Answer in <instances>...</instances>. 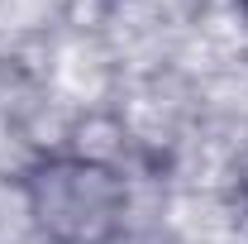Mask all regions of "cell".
I'll use <instances>...</instances> for the list:
<instances>
[{"mask_svg": "<svg viewBox=\"0 0 248 244\" xmlns=\"http://www.w3.org/2000/svg\"><path fill=\"white\" fill-rule=\"evenodd\" d=\"M29 211L58 244H100L124 215L120 182L86 158H58L29 177Z\"/></svg>", "mask_w": 248, "mask_h": 244, "instance_id": "obj_1", "label": "cell"}, {"mask_svg": "<svg viewBox=\"0 0 248 244\" xmlns=\"http://www.w3.org/2000/svg\"><path fill=\"white\" fill-rule=\"evenodd\" d=\"M244 5H248V0H244Z\"/></svg>", "mask_w": 248, "mask_h": 244, "instance_id": "obj_2", "label": "cell"}]
</instances>
